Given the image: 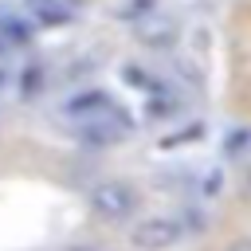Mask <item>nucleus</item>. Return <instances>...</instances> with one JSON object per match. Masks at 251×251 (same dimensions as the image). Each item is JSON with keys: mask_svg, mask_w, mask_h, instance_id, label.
I'll use <instances>...</instances> for the list:
<instances>
[{"mask_svg": "<svg viewBox=\"0 0 251 251\" xmlns=\"http://www.w3.org/2000/svg\"><path fill=\"white\" fill-rule=\"evenodd\" d=\"M90 208H94L98 220L122 224V220H129V216L137 212V192H133V184H126V180H98V184L90 188Z\"/></svg>", "mask_w": 251, "mask_h": 251, "instance_id": "obj_1", "label": "nucleus"}, {"mask_svg": "<svg viewBox=\"0 0 251 251\" xmlns=\"http://www.w3.org/2000/svg\"><path fill=\"white\" fill-rule=\"evenodd\" d=\"M129 129H133L129 114H122V110L106 106L102 114H94V118H86V122H82V141H90V145H114V141H118V137H126Z\"/></svg>", "mask_w": 251, "mask_h": 251, "instance_id": "obj_3", "label": "nucleus"}, {"mask_svg": "<svg viewBox=\"0 0 251 251\" xmlns=\"http://www.w3.org/2000/svg\"><path fill=\"white\" fill-rule=\"evenodd\" d=\"M31 31H35V24H31V20L12 16L8 8H0V35H4L8 43H27V39H31Z\"/></svg>", "mask_w": 251, "mask_h": 251, "instance_id": "obj_5", "label": "nucleus"}, {"mask_svg": "<svg viewBox=\"0 0 251 251\" xmlns=\"http://www.w3.org/2000/svg\"><path fill=\"white\" fill-rule=\"evenodd\" d=\"M24 12L35 27H59V24L78 20L82 0H24Z\"/></svg>", "mask_w": 251, "mask_h": 251, "instance_id": "obj_4", "label": "nucleus"}, {"mask_svg": "<svg viewBox=\"0 0 251 251\" xmlns=\"http://www.w3.org/2000/svg\"><path fill=\"white\" fill-rule=\"evenodd\" d=\"M180 220L176 216H145V220H137L133 224V231H129V243L137 247V251H169L176 239H180Z\"/></svg>", "mask_w": 251, "mask_h": 251, "instance_id": "obj_2", "label": "nucleus"}, {"mask_svg": "<svg viewBox=\"0 0 251 251\" xmlns=\"http://www.w3.org/2000/svg\"><path fill=\"white\" fill-rule=\"evenodd\" d=\"M106 106H110V94H106V90H86L82 98H71L63 110H67V114H75V118H78V114L94 118V114H102Z\"/></svg>", "mask_w": 251, "mask_h": 251, "instance_id": "obj_6", "label": "nucleus"}, {"mask_svg": "<svg viewBox=\"0 0 251 251\" xmlns=\"http://www.w3.org/2000/svg\"><path fill=\"white\" fill-rule=\"evenodd\" d=\"M224 251H251V239H247V235H243V239H231Z\"/></svg>", "mask_w": 251, "mask_h": 251, "instance_id": "obj_7", "label": "nucleus"}, {"mask_svg": "<svg viewBox=\"0 0 251 251\" xmlns=\"http://www.w3.org/2000/svg\"><path fill=\"white\" fill-rule=\"evenodd\" d=\"M71 251H98V247H71Z\"/></svg>", "mask_w": 251, "mask_h": 251, "instance_id": "obj_8", "label": "nucleus"}]
</instances>
